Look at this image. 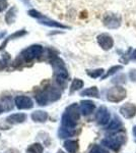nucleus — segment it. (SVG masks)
I'll use <instances>...</instances> for the list:
<instances>
[{"label":"nucleus","mask_w":136,"mask_h":153,"mask_svg":"<svg viewBox=\"0 0 136 153\" xmlns=\"http://www.w3.org/2000/svg\"><path fill=\"white\" fill-rule=\"evenodd\" d=\"M51 65L54 70V75H55L57 83L60 84V86H64L69 76L64 61L61 58L55 57L53 60H51Z\"/></svg>","instance_id":"f03ea898"},{"label":"nucleus","mask_w":136,"mask_h":153,"mask_svg":"<svg viewBox=\"0 0 136 153\" xmlns=\"http://www.w3.org/2000/svg\"><path fill=\"white\" fill-rule=\"evenodd\" d=\"M21 2H23L24 4H26V6H31V2H29V0H21Z\"/></svg>","instance_id":"c756f323"},{"label":"nucleus","mask_w":136,"mask_h":153,"mask_svg":"<svg viewBox=\"0 0 136 153\" xmlns=\"http://www.w3.org/2000/svg\"><path fill=\"white\" fill-rule=\"evenodd\" d=\"M104 71H104V68H96V70H93V71L87 70V71H86V74H87L90 78L96 79V78H99V76H102L104 74Z\"/></svg>","instance_id":"b1692460"},{"label":"nucleus","mask_w":136,"mask_h":153,"mask_svg":"<svg viewBox=\"0 0 136 153\" xmlns=\"http://www.w3.org/2000/svg\"><path fill=\"white\" fill-rule=\"evenodd\" d=\"M81 96H90V97H99V90L96 87H90L80 92Z\"/></svg>","instance_id":"aec40b11"},{"label":"nucleus","mask_w":136,"mask_h":153,"mask_svg":"<svg viewBox=\"0 0 136 153\" xmlns=\"http://www.w3.org/2000/svg\"><path fill=\"white\" fill-rule=\"evenodd\" d=\"M8 6V2L7 0H0V12L4 11Z\"/></svg>","instance_id":"bb28decb"},{"label":"nucleus","mask_w":136,"mask_h":153,"mask_svg":"<svg viewBox=\"0 0 136 153\" xmlns=\"http://www.w3.org/2000/svg\"><path fill=\"white\" fill-rule=\"evenodd\" d=\"M96 108V104L95 102L90 100H82L80 102V106H79V109L80 112L82 113L83 115H88L90 113L93 112Z\"/></svg>","instance_id":"f8f14e48"},{"label":"nucleus","mask_w":136,"mask_h":153,"mask_svg":"<svg viewBox=\"0 0 136 153\" xmlns=\"http://www.w3.org/2000/svg\"><path fill=\"white\" fill-rule=\"evenodd\" d=\"M126 96H127V91H126L125 88L121 87V86H115V87L111 88L108 91L107 99L110 102L118 103L121 102L122 100H124Z\"/></svg>","instance_id":"39448f33"},{"label":"nucleus","mask_w":136,"mask_h":153,"mask_svg":"<svg viewBox=\"0 0 136 153\" xmlns=\"http://www.w3.org/2000/svg\"><path fill=\"white\" fill-rule=\"evenodd\" d=\"M6 153H19V152L17 151L16 149H9V150H7Z\"/></svg>","instance_id":"7c9ffc66"},{"label":"nucleus","mask_w":136,"mask_h":153,"mask_svg":"<svg viewBox=\"0 0 136 153\" xmlns=\"http://www.w3.org/2000/svg\"><path fill=\"white\" fill-rule=\"evenodd\" d=\"M16 14H17V8L15 6H12L5 14V22L8 25H11L15 22L16 19Z\"/></svg>","instance_id":"f3484780"},{"label":"nucleus","mask_w":136,"mask_h":153,"mask_svg":"<svg viewBox=\"0 0 136 153\" xmlns=\"http://www.w3.org/2000/svg\"><path fill=\"white\" fill-rule=\"evenodd\" d=\"M131 60H136V49L131 52Z\"/></svg>","instance_id":"c85d7f7f"},{"label":"nucleus","mask_w":136,"mask_h":153,"mask_svg":"<svg viewBox=\"0 0 136 153\" xmlns=\"http://www.w3.org/2000/svg\"><path fill=\"white\" fill-rule=\"evenodd\" d=\"M35 98H36V101L38 102V104L40 105H47V103L50 101L47 89L44 91H39L36 94V96H35Z\"/></svg>","instance_id":"4468645a"},{"label":"nucleus","mask_w":136,"mask_h":153,"mask_svg":"<svg viewBox=\"0 0 136 153\" xmlns=\"http://www.w3.org/2000/svg\"><path fill=\"white\" fill-rule=\"evenodd\" d=\"M5 35H6L5 32H2V33H0V39H3L4 37H5Z\"/></svg>","instance_id":"2f4dec72"},{"label":"nucleus","mask_w":136,"mask_h":153,"mask_svg":"<svg viewBox=\"0 0 136 153\" xmlns=\"http://www.w3.org/2000/svg\"><path fill=\"white\" fill-rule=\"evenodd\" d=\"M122 19L119 14L113 13V12H107L103 18V24L108 29H118L121 26Z\"/></svg>","instance_id":"423d86ee"},{"label":"nucleus","mask_w":136,"mask_h":153,"mask_svg":"<svg viewBox=\"0 0 136 153\" xmlns=\"http://www.w3.org/2000/svg\"><path fill=\"white\" fill-rule=\"evenodd\" d=\"M39 23L41 25H45V26L51 27V28H58V29H69L68 26H65V25H62L56 21H53V19H50L48 18H46L44 14H42L40 18L38 19Z\"/></svg>","instance_id":"9b49d317"},{"label":"nucleus","mask_w":136,"mask_h":153,"mask_svg":"<svg viewBox=\"0 0 136 153\" xmlns=\"http://www.w3.org/2000/svg\"><path fill=\"white\" fill-rule=\"evenodd\" d=\"M126 140H127V137H126L124 132L116 133V134L104 139L102 141V144L104 146L111 148L114 151H117V150L120 149V147L122 146L123 144H125Z\"/></svg>","instance_id":"20e7f679"},{"label":"nucleus","mask_w":136,"mask_h":153,"mask_svg":"<svg viewBox=\"0 0 136 153\" xmlns=\"http://www.w3.org/2000/svg\"><path fill=\"white\" fill-rule=\"evenodd\" d=\"M43 52H44V48L41 45H39V44L32 45L21 51L19 56L17 57L16 61L19 60L21 62H29V61H32L34 59L40 57L42 54H43Z\"/></svg>","instance_id":"7ed1b4c3"},{"label":"nucleus","mask_w":136,"mask_h":153,"mask_svg":"<svg viewBox=\"0 0 136 153\" xmlns=\"http://www.w3.org/2000/svg\"><path fill=\"white\" fill-rule=\"evenodd\" d=\"M122 127H123V124H122V122L120 120V118L115 117H114V120H111L110 125L108 126V130H111V131L119 130L120 128H122Z\"/></svg>","instance_id":"412c9836"},{"label":"nucleus","mask_w":136,"mask_h":153,"mask_svg":"<svg viewBox=\"0 0 136 153\" xmlns=\"http://www.w3.org/2000/svg\"><path fill=\"white\" fill-rule=\"evenodd\" d=\"M129 76H130V80L133 81V82H136V71L134 70H131L129 73Z\"/></svg>","instance_id":"cd10ccee"},{"label":"nucleus","mask_w":136,"mask_h":153,"mask_svg":"<svg viewBox=\"0 0 136 153\" xmlns=\"http://www.w3.org/2000/svg\"><path fill=\"white\" fill-rule=\"evenodd\" d=\"M32 118H33L34 122L37 123H44L48 118V113L43 110H37V111L33 112L32 114Z\"/></svg>","instance_id":"dca6fc26"},{"label":"nucleus","mask_w":136,"mask_h":153,"mask_svg":"<svg viewBox=\"0 0 136 153\" xmlns=\"http://www.w3.org/2000/svg\"><path fill=\"white\" fill-rule=\"evenodd\" d=\"M28 34V32L26 31V30H21V31H16L15 33H13L12 35L10 36H8L7 38L4 40L3 43L0 45V50H2V49H4L5 48V46L8 44V42L9 41H11V40H14V39H19L21 37H24V35H26Z\"/></svg>","instance_id":"ddd939ff"},{"label":"nucleus","mask_w":136,"mask_h":153,"mask_svg":"<svg viewBox=\"0 0 136 153\" xmlns=\"http://www.w3.org/2000/svg\"><path fill=\"white\" fill-rule=\"evenodd\" d=\"M74 134H75V130L74 129H68V128H64V127H61L58 131L59 138H62V139L72 137Z\"/></svg>","instance_id":"6ab92c4d"},{"label":"nucleus","mask_w":136,"mask_h":153,"mask_svg":"<svg viewBox=\"0 0 136 153\" xmlns=\"http://www.w3.org/2000/svg\"><path fill=\"white\" fill-rule=\"evenodd\" d=\"M15 104L18 109H31L34 106L33 101L28 96H17L15 98Z\"/></svg>","instance_id":"1a4fd4ad"},{"label":"nucleus","mask_w":136,"mask_h":153,"mask_svg":"<svg viewBox=\"0 0 136 153\" xmlns=\"http://www.w3.org/2000/svg\"><path fill=\"white\" fill-rule=\"evenodd\" d=\"M82 87H83V81L80 80V79H74L70 86V93L72 94L73 92L79 90V89Z\"/></svg>","instance_id":"4be33fe9"},{"label":"nucleus","mask_w":136,"mask_h":153,"mask_svg":"<svg viewBox=\"0 0 136 153\" xmlns=\"http://www.w3.org/2000/svg\"><path fill=\"white\" fill-rule=\"evenodd\" d=\"M1 112H2V107L0 106V113H1Z\"/></svg>","instance_id":"f704fd0d"},{"label":"nucleus","mask_w":136,"mask_h":153,"mask_svg":"<svg viewBox=\"0 0 136 153\" xmlns=\"http://www.w3.org/2000/svg\"><path fill=\"white\" fill-rule=\"evenodd\" d=\"M90 153H109V151L100 145H93L90 150Z\"/></svg>","instance_id":"a878e982"},{"label":"nucleus","mask_w":136,"mask_h":153,"mask_svg":"<svg viewBox=\"0 0 136 153\" xmlns=\"http://www.w3.org/2000/svg\"><path fill=\"white\" fill-rule=\"evenodd\" d=\"M120 113L125 118H132L136 114V105L133 103H125L120 107Z\"/></svg>","instance_id":"9d476101"},{"label":"nucleus","mask_w":136,"mask_h":153,"mask_svg":"<svg viewBox=\"0 0 136 153\" xmlns=\"http://www.w3.org/2000/svg\"><path fill=\"white\" fill-rule=\"evenodd\" d=\"M6 120L10 124H21V123H24L26 120V114L24 113H15V114H11L9 115L8 117L6 118Z\"/></svg>","instance_id":"2eb2a0df"},{"label":"nucleus","mask_w":136,"mask_h":153,"mask_svg":"<svg viewBox=\"0 0 136 153\" xmlns=\"http://www.w3.org/2000/svg\"><path fill=\"white\" fill-rule=\"evenodd\" d=\"M122 68H123L122 65H114V66H112L111 68H109V71H107V73H106V75L104 76H102V80H105V79H107L108 76L114 75V74H116L117 71H121Z\"/></svg>","instance_id":"393cba45"},{"label":"nucleus","mask_w":136,"mask_h":153,"mask_svg":"<svg viewBox=\"0 0 136 153\" xmlns=\"http://www.w3.org/2000/svg\"><path fill=\"white\" fill-rule=\"evenodd\" d=\"M79 107L76 103H73L66 108L65 112L62 115V126L61 127L68 128V129H74L77 124V120H79Z\"/></svg>","instance_id":"f257e3e1"},{"label":"nucleus","mask_w":136,"mask_h":153,"mask_svg":"<svg viewBox=\"0 0 136 153\" xmlns=\"http://www.w3.org/2000/svg\"><path fill=\"white\" fill-rule=\"evenodd\" d=\"M132 132H133V135H134V137L136 138V126H135V127H133Z\"/></svg>","instance_id":"473e14b6"},{"label":"nucleus","mask_w":136,"mask_h":153,"mask_svg":"<svg viewBox=\"0 0 136 153\" xmlns=\"http://www.w3.org/2000/svg\"><path fill=\"white\" fill-rule=\"evenodd\" d=\"M64 148L69 153H76L78 150V142L75 140H67L64 142Z\"/></svg>","instance_id":"a211bd4d"},{"label":"nucleus","mask_w":136,"mask_h":153,"mask_svg":"<svg viewBox=\"0 0 136 153\" xmlns=\"http://www.w3.org/2000/svg\"><path fill=\"white\" fill-rule=\"evenodd\" d=\"M96 41H98L99 45L101 46V48L106 51L110 50L114 46V39L112 38V36L109 35L107 33L100 34V35L96 37Z\"/></svg>","instance_id":"0eeeda50"},{"label":"nucleus","mask_w":136,"mask_h":153,"mask_svg":"<svg viewBox=\"0 0 136 153\" xmlns=\"http://www.w3.org/2000/svg\"><path fill=\"white\" fill-rule=\"evenodd\" d=\"M26 153H43V146L40 143H34L26 149Z\"/></svg>","instance_id":"5701e85b"},{"label":"nucleus","mask_w":136,"mask_h":153,"mask_svg":"<svg viewBox=\"0 0 136 153\" xmlns=\"http://www.w3.org/2000/svg\"><path fill=\"white\" fill-rule=\"evenodd\" d=\"M110 118H111V114H110V112H109V110L107 109V107H106V106H101L96 113V123L101 126H105L109 124Z\"/></svg>","instance_id":"6e6552de"},{"label":"nucleus","mask_w":136,"mask_h":153,"mask_svg":"<svg viewBox=\"0 0 136 153\" xmlns=\"http://www.w3.org/2000/svg\"><path fill=\"white\" fill-rule=\"evenodd\" d=\"M57 153H64V152L62 151V150H59V151H58V152H57Z\"/></svg>","instance_id":"72a5a7b5"}]
</instances>
